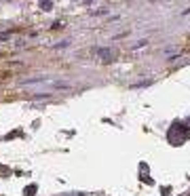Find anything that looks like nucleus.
I'll use <instances>...</instances> for the list:
<instances>
[{"mask_svg": "<svg viewBox=\"0 0 190 196\" xmlns=\"http://www.w3.org/2000/svg\"><path fill=\"white\" fill-rule=\"evenodd\" d=\"M40 6H42V8H45V11H49V8H51V6H53V4H51V2H49V0H42V2H40Z\"/></svg>", "mask_w": 190, "mask_h": 196, "instance_id": "obj_1", "label": "nucleus"}]
</instances>
